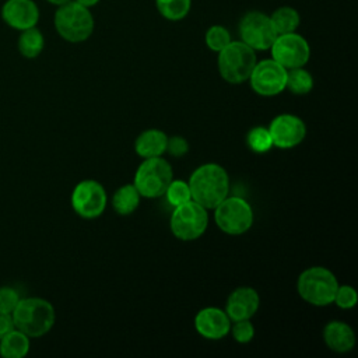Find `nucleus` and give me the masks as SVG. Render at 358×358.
<instances>
[{"label": "nucleus", "mask_w": 358, "mask_h": 358, "mask_svg": "<svg viewBox=\"0 0 358 358\" xmlns=\"http://www.w3.org/2000/svg\"><path fill=\"white\" fill-rule=\"evenodd\" d=\"M192 200L204 208L217 207L229 192V178L227 171L218 164H204L197 166L189 179Z\"/></svg>", "instance_id": "1"}, {"label": "nucleus", "mask_w": 358, "mask_h": 358, "mask_svg": "<svg viewBox=\"0 0 358 358\" xmlns=\"http://www.w3.org/2000/svg\"><path fill=\"white\" fill-rule=\"evenodd\" d=\"M14 327L29 338L45 336L55 324L56 313L53 305L39 296L21 298L11 312Z\"/></svg>", "instance_id": "2"}, {"label": "nucleus", "mask_w": 358, "mask_h": 358, "mask_svg": "<svg viewBox=\"0 0 358 358\" xmlns=\"http://www.w3.org/2000/svg\"><path fill=\"white\" fill-rule=\"evenodd\" d=\"M53 22L57 34L71 43L87 41L92 35L95 27L90 8L74 0L57 6Z\"/></svg>", "instance_id": "3"}, {"label": "nucleus", "mask_w": 358, "mask_h": 358, "mask_svg": "<svg viewBox=\"0 0 358 358\" xmlns=\"http://www.w3.org/2000/svg\"><path fill=\"white\" fill-rule=\"evenodd\" d=\"M338 282L336 275L326 267L313 266L303 270L296 281L299 296L310 305L326 306L334 299Z\"/></svg>", "instance_id": "4"}, {"label": "nucleus", "mask_w": 358, "mask_h": 358, "mask_svg": "<svg viewBox=\"0 0 358 358\" xmlns=\"http://www.w3.org/2000/svg\"><path fill=\"white\" fill-rule=\"evenodd\" d=\"M256 62V50L242 41H231L218 52L220 76L231 84H241L249 80Z\"/></svg>", "instance_id": "5"}, {"label": "nucleus", "mask_w": 358, "mask_h": 358, "mask_svg": "<svg viewBox=\"0 0 358 358\" xmlns=\"http://www.w3.org/2000/svg\"><path fill=\"white\" fill-rule=\"evenodd\" d=\"M173 179V172L171 164L161 157L144 158L134 175V186L140 196L147 199H155L165 194V190L171 180Z\"/></svg>", "instance_id": "6"}, {"label": "nucleus", "mask_w": 358, "mask_h": 358, "mask_svg": "<svg viewBox=\"0 0 358 358\" xmlns=\"http://www.w3.org/2000/svg\"><path fill=\"white\" fill-rule=\"evenodd\" d=\"M208 225L207 208L194 200H189L175 207L171 215V231L180 241L200 238Z\"/></svg>", "instance_id": "7"}, {"label": "nucleus", "mask_w": 358, "mask_h": 358, "mask_svg": "<svg viewBox=\"0 0 358 358\" xmlns=\"http://www.w3.org/2000/svg\"><path fill=\"white\" fill-rule=\"evenodd\" d=\"M214 210L217 227L228 235H241L253 224V210L242 197L227 196Z\"/></svg>", "instance_id": "8"}, {"label": "nucleus", "mask_w": 358, "mask_h": 358, "mask_svg": "<svg viewBox=\"0 0 358 358\" xmlns=\"http://www.w3.org/2000/svg\"><path fill=\"white\" fill-rule=\"evenodd\" d=\"M238 31L241 41L253 50H268L277 38L270 17L262 11H249L243 14Z\"/></svg>", "instance_id": "9"}, {"label": "nucleus", "mask_w": 358, "mask_h": 358, "mask_svg": "<svg viewBox=\"0 0 358 358\" xmlns=\"http://www.w3.org/2000/svg\"><path fill=\"white\" fill-rule=\"evenodd\" d=\"M270 50L271 59L287 70L303 67L310 57V48L308 41L296 32L277 35L273 45L270 46Z\"/></svg>", "instance_id": "10"}, {"label": "nucleus", "mask_w": 358, "mask_h": 358, "mask_svg": "<svg viewBox=\"0 0 358 358\" xmlns=\"http://www.w3.org/2000/svg\"><path fill=\"white\" fill-rule=\"evenodd\" d=\"M106 201L108 197L103 186L94 179L78 182L71 193L73 210L87 220L99 217L106 207Z\"/></svg>", "instance_id": "11"}, {"label": "nucleus", "mask_w": 358, "mask_h": 358, "mask_svg": "<svg viewBox=\"0 0 358 358\" xmlns=\"http://www.w3.org/2000/svg\"><path fill=\"white\" fill-rule=\"evenodd\" d=\"M252 90L263 96H274L285 90L287 69L273 59L256 62L249 76Z\"/></svg>", "instance_id": "12"}, {"label": "nucleus", "mask_w": 358, "mask_h": 358, "mask_svg": "<svg viewBox=\"0 0 358 358\" xmlns=\"http://www.w3.org/2000/svg\"><path fill=\"white\" fill-rule=\"evenodd\" d=\"M273 140V145L287 150L296 147L306 136V126L303 120L291 113H281L275 116L267 127Z\"/></svg>", "instance_id": "13"}, {"label": "nucleus", "mask_w": 358, "mask_h": 358, "mask_svg": "<svg viewBox=\"0 0 358 358\" xmlns=\"http://www.w3.org/2000/svg\"><path fill=\"white\" fill-rule=\"evenodd\" d=\"M3 21L17 29L36 27L39 21V8L34 0H7L1 7Z\"/></svg>", "instance_id": "14"}, {"label": "nucleus", "mask_w": 358, "mask_h": 358, "mask_svg": "<svg viewBox=\"0 0 358 358\" xmlns=\"http://www.w3.org/2000/svg\"><path fill=\"white\" fill-rule=\"evenodd\" d=\"M194 327L197 333L208 340H220L231 330V319L225 310L208 306L197 312L194 317Z\"/></svg>", "instance_id": "15"}, {"label": "nucleus", "mask_w": 358, "mask_h": 358, "mask_svg": "<svg viewBox=\"0 0 358 358\" xmlns=\"http://www.w3.org/2000/svg\"><path fill=\"white\" fill-rule=\"evenodd\" d=\"M260 296L250 287H239L231 292L227 299L225 313L234 322L250 319L259 309Z\"/></svg>", "instance_id": "16"}, {"label": "nucleus", "mask_w": 358, "mask_h": 358, "mask_svg": "<svg viewBox=\"0 0 358 358\" xmlns=\"http://www.w3.org/2000/svg\"><path fill=\"white\" fill-rule=\"evenodd\" d=\"M323 340L326 345L336 352H348L355 345V333L344 322H329L323 329Z\"/></svg>", "instance_id": "17"}, {"label": "nucleus", "mask_w": 358, "mask_h": 358, "mask_svg": "<svg viewBox=\"0 0 358 358\" xmlns=\"http://www.w3.org/2000/svg\"><path fill=\"white\" fill-rule=\"evenodd\" d=\"M168 136L158 129H148L138 134L134 141V150L141 158L161 157L166 152Z\"/></svg>", "instance_id": "18"}, {"label": "nucleus", "mask_w": 358, "mask_h": 358, "mask_svg": "<svg viewBox=\"0 0 358 358\" xmlns=\"http://www.w3.org/2000/svg\"><path fill=\"white\" fill-rule=\"evenodd\" d=\"M29 345V337L14 327L0 338V355L4 358H24Z\"/></svg>", "instance_id": "19"}, {"label": "nucleus", "mask_w": 358, "mask_h": 358, "mask_svg": "<svg viewBox=\"0 0 358 358\" xmlns=\"http://www.w3.org/2000/svg\"><path fill=\"white\" fill-rule=\"evenodd\" d=\"M140 193L133 183L120 186L112 197V206L119 215L131 214L140 204Z\"/></svg>", "instance_id": "20"}, {"label": "nucleus", "mask_w": 358, "mask_h": 358, "mask_svg": "<svg viewBox=\"0 0 358 358\" xmlns=\"http://www.w3.org/2000/svg\"><path fill=\"white\" fill-rule=\"evenodd\" d=\"M270 17V21L277 32V35L281 34H289L296 32L299 24H301V15L298 10H295L291 6H281L273 11Z\"/></svg>", "instance_id": "21"}, {"label": "nucleus", "mask_w": 358, "mask_h": 358, "mask_svg": "<svg viewBox=\"0 0 358 358\" xmlns=\"http://www.w3.org/2000/svg\"><path fill=\"white\" fill-rule=\"evenodd\" d=\"M17 46H18L20 53L24 57L35 59L42 53V50L45 48V38L36 27L27 28V29L21 31V34L18 36Z\"/></svg>", "instance_id": "22"}, {"label": "nucleus", "mask_w": 358, "mask_h": 358, "mask_svg": "<svg viewBox=\"0 0 358 358\" xmlns=\"http://www.w3.org/2000/svg\"><path fill=\"white\" fill-rule=\"evenodd\" d=\"M285 88L296 95H303L310 92L313 88V77L303 67H295L287 70V83Z\"/></svg>", "instance_id": "23"}, {"label": "nucleus", "mask_w": 358, "mask_h": 358, "mask_svg": "<svg viewBox=\"0 0 358 358\" xmlns=\"http://www.w3.org/2000/svg\"><path fill=\"white\" fill-rule=\"evenodd\" d=\"M158 13L168 21L183 20L192 7V0H155Z\"/></svg>", "instance_id": "24"}, {"label": "nucleus", "mask_w": 358, "mask_h": 358, "mask_svg": "<svg viewBox=\"0 0 358 358\" xmlns=\"http://www.w3.org/2000/svg\"><path fill=\"white\" fill-rule=\"evenodd\" d=\"M246 144L253 152H257V154L267 152L268 150H271V147H274L268 129L263 126L252 127L248 131Z\"/></svg>", "instance_id": "25"}, {"label": "nucleus", "mask_w": 358, "mask_h": 358, "mask_svg": "<svg viewBox=\"0 0 358 358\" xmlns=\"http://www.w3.org/2000/svg\"><path fill=\"white\" fill-rule=\"evenodd\" d=\"M206 45L213 52L222 50L231 41V34L224 25H211L206 32Z\"/></svg>", "instance_id": "26"}, {"label": "nucleus", "mask_w": 358, "mask_h": 358, "mask_svg": "<svg viewBox=\"0 0 358 358\" xmlns=\"http://www.w3.org/2000/svg\"><path fill=\"white\" fill-rule=\"evenodd\" d=\"M165 196H166L169 204H172L173 207L192 200L189 183L185 180H180V179L171 180V183L168 185V187L165 190Z\"/></svg>", "instance_id": "27"}, {"label": "nucleus", "mask_w": 358, "mask_h": 358, "mask_svg": "<svg viewBox=\"0 0 358 358\" xmlns=\"http://www.w3.org/2000/svg\"><path fill=\"white\" fill-rule=\"evenodd\" d=\"M333 302H336V305L341 309H350L357 305L358 294L351 285H338Z\"/></svg>", "instance_id": "28"}, {"label": "nucleus", "mask_w": 358, "mask_h": 358, "mask_svg": "<svg viewBox=\"0 0 358 358\" xmlns=\"http://www.w3.org/2000/svg\"><path fill=\"white\" fill-rule=\"evenodd\" d=\"M21 299L17 289L13 287H0V310L6 313H11L17 306L18 301Z\"/></svg>", "instance_id": "29"}, {"label": "nucleus", "mask_w": 358, "mask_h": 358, "mask_svg": "<svg viewBox=\"0 0 358 358\" xmlns=\"http://www.w3.org/2000/svg\"><path fill=\"white\" fill-rule=\"evenodd\" d=\"M232 336L234 338L241 343V344H246L249 343L253 336H255V327L250 323L249 319L245 320H236L234 327H232Z\"/></svg>", "instance_id": "30"}, {"label": "nucleus", "mask_w": 358, "mask_h": 358, "mask_svg": "<svg viewBox=\"0 0 358 358\" xmlns=\"http://www.w3.org/2000/svg\"><path fill=\"white\" fill-rule=\"evenodd\" d=\"M166 151L173 155V157H182L189 151V144L187 141L180 137V136H173V137H168V143H166Z\"/></svg>", "instance_id": "31"}, {"label": "nucleus", "mask_w": 358, "mask_h": 358, "mask_svg": "<svg viewBox=\"0 0 358 358\" xmlns=\"http://www.w3.org/2000/svg\"><path fill=\"white\" fill-rule=\"evenodd\" d=\"M11 329H14L11 313H6L0 310V338L7 334Z\"/></svg>", "instance_id": "32"}, {"label": "nucleus", "mask_w": 358, "mask_h": 358, "mask_svg": "<svg viewBox=\"0 0 358 358\" xmlns=\"http://www.w3.org/2000/svg\"><path fill=\"white\" fill-rule=\"evenodd\" d=\"M74 1H77V3H80L81 6H84V7H88V8H91V7H94V6H96L101 0H74Z\"/></svg>", "instance_id": "33"}, {"label": "nucleus", "mask_w": 358, "mask_h": 358, "mask_svg": "<svg viewBox=\"0 0 358 358\" xmlns=\"http://www.w3.org/2000/svg\"><path fill=\"white\" fill-rule=\"evenodd\" d=\"M48 3H50V4H53V6H62V4H64V3H67V1H70V0H46Z\"/></svg>", "instance_id": "34"}]
</instances>
